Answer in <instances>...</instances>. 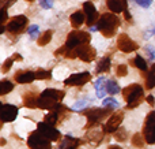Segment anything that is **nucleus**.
Returning a JSON list of instances; mask_svg holds the SVG:
<instances>
[{"instance_id": "nucleus-39", "label": "nucleus", "mask_w": 155, "mask_h": 149, "mask_svg": "<svg viewBox=\"0 0 155 149\" xmlns=\"http://www.w3.org/2000/svg\"><path fill=\"white\" fill-rule=\"evenodd\" d=\"M146 51H147V54H148V56H150V59L154 60V59H155V51H154V49H151V47H148V48H146Z\"/></svg>"}, {"instance_id": "nucleus-1", "label": "nucleus", "mask_w": 155, "mask_h": 149, "mask_svg": "<svg viewBox=\"0 0 155 149\" xmlns=\"http://www.w3.org/2000/svg\"><path fill=\"white\" fill-rule=\"evenodd\" d=\"M120 26V18L116 15L114 12H106L102 14L99 16L98 22H97V30L102 33L106 38H112L113 36L117 33V29Z\"/></svg>"}, {"instance_id": "nucleus-32", "label": "nucleus", "mask_w": 155, "mask_h": 149, "mask_svg": "<svg viewBox=\"0 0 155 149\" xmlns=\"http://www.w3.org/2000/svg\"><path fill=\"white\" fill-rule=\"evenodd\" d=\"M104 107L110 108V109L118 108V101L116 100V99H113V97H107V99H105L104 100Z\"/></svg>"}, {"instance_id": "nucleus-40", "label": "nucleus", "mask_w": 155, "mask_h": 149, "mask_svg": "<svg viewBox=\"0 0 155 149\" xmlns=\"http://www.w3.org/2000/svg\"><path fill=\"white\" fill-rule=\"evenodd\" d=\"M14 2H15V0H2V5H4V7H10L11 4H14Z\"/></svg>"}, {"instance_id": "nucleus-7", "label": "nucleus", "mask_w": 155, "mask_h": 149, "mask_svg": "<svg viewBox=\"0 0 155 149\" xmlns=\"http://www.w3.org/2000/svg\"><path fill=\"white\" fill-rule=\"evenodd\" d=\"M51 140L46 138L40 130H35L30 133L27 138V145L30 149H52Z\"/></svg>"}, {"instance_id": "nucleus-22", "label": "nucleus", "mask_w": 155, "mask_h": 149, "mask_svg": "<svg viewBox=\"0 0 155 149\" xmlns=\"http://www.w3.org/2000/svg\"><path fill=\"white\" fill-rule=\"evenodd\" d=\"M104 133L105 131L94 130V131H91V133H88L86 138H87V141L90 142V144H93V147H97V145L102 141V138H104Z\"/></svg>"}, {"instance_id": "nucleus-25", "label": "nucleus", "mask_w": 155, "mask_h": 149, "mask_svg": "<svg viewBox=\"0 0 155 149\" xmlns=\"http://www.w3.org/2000/svg\"><path fill=\"white\" fill-rule=\"evenodd\" d=\"M105 85H106V92L109 93V95H117V93H120V85L117 84V81H114V79H107L106 82H105Z\"/></svg>"}, {"instance_id": "nucleus-19", "label": "nucleus", "mask_w": 155, "mask_h": 149, "mask_svg": "<svg viewBox=\"0 0 155 149\" xmlns=\"http://www.w3.org/2000/svg\"><path fill=\"white\" fill-rule=\"evenodd\" d=\"M80 141L78 138H74L71 136H65L63 138V141L60 142V145L57 147V149H78Z\"/></svg>"}, {"instance_id": "nucleus-42", "label": "nucleus", "mask_w": 155, "mask_h": 149, "mask_svg": "<svg viewBox=\"0 0 155 149\" xmlns=\"http://www.w3.org/2000/svg\"><path fill=\"white\" fill-rule=\"evenodd\" d=\"M146 34H147V36H146V37H150V34H153V36H155V29H151V30H150V32H147V33H146Z\"/></svg>"}, {"instance_id": "nucleus-8", "label": "nucleus", "mask_w": 155, "mask_h": 149, "mask_svg": "<svg viewBox=\"0 0 155 149\" xmlns=\"http://www.w3.org/2000/svg\"><path fill=\"white\" fill-rule=\"evenodd\" d=\"M29 25V19L27 16L25 15H16V16H12L10 21L5 23V27L7 30L14 36H18L21 34L22 32H25L26 26Z\"/></svg>"}, {"instance_id": "nucleus-15", "label": "nucleus", "mask_w": 155, "mask_h": 149, "mask_svg": "<svg viewBox=\"0 0 155 149\" xmlns=\"http://www.w3.org/2000/svg\"><path fill=\"white\" fill-rule=\"evenodd\" d=\"M16 116H18V107L12 106V104H3L2 111H0V118H2L3 123L12 122Z\"/></svg>"}, {"instance_id": "nucleus-12", "label": "nucleus", "mask_w": 155, "mask_h": 149, "mask_svg": "<svg viewBox=\"0 0 155 149\" xmlns=\"http://www.w3.org/2000/svg\"><path fill=\"white\" fill-rule=\"evenodd\" d=\"M90 79L91 74L88 71H84V73H78L70 75L67 79H64V85H67V86H82V85L87 84Z\"/></svg>"}, {"instance_id": "nucleus-14", "label": "nucleus", "mask_w": 155, "mask_h": 149, "mask_svg": "<svg viewBox=\"0 0 155 149\" xmlns=\"http://www.w3.org/2000/svg\"><path fill=\"white\" fill-rule=\"evenodd\" d=\"M83 11L86 14V23H87V26L97 25V22L99 19V14L97 11L95 5L91 2H86V3H83Z\"/></svg>"}, {"instance_id": "nucleus-31", "label": "nucleus", "mask_w": 155, "mask_h": 149, "mask_svg": "<svg viewBox=\"0 0 155 149\" xmlns=\"http://www.w3.org/2000/svg\"><path fill=\"white\" fill-rule=\"evenodd\" d=\"M35 77L37 79H41V81H46V79L52 78V73L49 70H44V68H40V70L35 71Z\"/></svg>"}, {"instance_id": "nucleus-35", "label": "nucleus", "mask_w": 155, "mask_h": 149, "mask_svg": "<svg viewBox=\"0 0 155 149\" xmlns=\"http://www.w3.org/2000/svg\"><path fill=\"white\" fill-rule=\"evenodd\" d=\"M29 34L31 36V37L40 36V27H38V25H31V26L29 27Z\"/></svg>"}, {"instance_id": "nucleus-5", "label": "nucleus", "mask_w": 155, "mask_h": 149, "mask_svg": "<svg viewBox=\"0 0 155 149\" xmlns=\"http://www.w3.org/2000/svg\"><path fill=\"white\" fill-rule=\"evenodd\" d=\"M63 55H64V57H68V59H76V57H79V59L83 60V62L90 63L95 59L97 51L91 45H88V44H83V45L78 47L75 49L65 51Z\"/></svg>"}, {"instance_id": "nucleus-20", "label": "nucleus", "mask_w": 155, "mask_h": 149, "mask_svg": "<svg viewBox=\"0 0 155 149\" xmlns=\"http://www.w3.org/2000/svg\"><path fill=\"white\" fill-rule=\"evenodd\" d=\"M70 21H71V25H72L75 29H76V27H79V26H82L83 22L86 21V14H84V11L76 10L75 12L71 14Z\"/></svg>"}, {"instance_id": "nucleus-26", "label": "nucleus", "mask_w": 155, "mask_h": 149, "mask_svg": "<svg viewBox=\"0 0 155 149\" xmlns=\"http://www.w3.org/2000/svg\"><path fill=\"white\" fill-rule=\"evenodd\" d=\"M155 88V63L151 66L147 77H146V89H153Z\"/></svg>"}, {"instance_id": "nucleus-33", "label": "nucleus", "mask_w": 155, "mask_h": 149, "mask_svg": "<svg viewBox=\"0 0 155 149\" xmlns=\"http://www.w3.org/2000/svg\"><path fill=\"white\" fill-rule=\"evenodd\" d=\"M114 138L117 140V141H120V142L125 141V140H127V131H125V129L120 127L118 130H116L114 131Z\"/></svg>"}, {"instance_id": "nucleus-16", "label": "nucleus", "mask_w": 155, "mask_h": 149, "mask_svg": "<svg viewBox=\"0 0 155 149\" xmlns=\"http://www.w3.org/2000/svg\"><path fill=\"white\" fill-rule=\"evenodd\" d=\"M106 5L114 14L125 12L128 10V2L127 0H106Z\"/></svg>"}, {"instance_id": "nucleus-30", "label": "nucleus", "mask_w": 155, "mask_h": 149, "mask_svg": "<svg viewBox=\"0 0 155 149\" xmlns=\"http://www.w3.org/2000/svg\"><path fill=\"white\" fill-rule=\"evenodd\" d=\"M144 142H146V140H144L143 134H140V133L134 134V137H132V144L136 148H143L144 147Z\"/></svg>"}, {"instance_id": "nucleus-28", "label": "nucleus", "mask_w": 155, "mask_h": 149, "mask_svg": "<svg viewBox=\"0 0 155 149\" xmlns=\"http://www.w3.org/2000/svg\"><path fill=\"white\" fill-rule=\"evenodd\" d=\"M132 63H134L135 67H137L140 71H143V73H146V71L148 70V67H147V62H146L144 57H142L140 55H136Z\"/></svg>"}, {"instance_id": "nucleus-4", "label": "nucleus", "mask_w": 155, "mask_h": 149, "mask_svg": "<svg viewBox=\"0 0 155 149\" xmlns=\"http://www.w3.org/2000/svg\"><path fill=\"white\" fill-rule=\"evenodd\" d=\"M91 40V36L90 33L87 32H82V30H74L68 34L67 41H65V45L61 49L56 52V55L60 54H64L65 51H71V49H75L78 47L83 45V44H88Z\"/></svg>"}, {"instance_id": "nucleus-43", "label": "nucleus", "mask_w": 155, "mask_h": 149, "mask_svg": "<svg viewBox=\"0 0 155 149\" xmlns=\"http://www.w3.org/2000/svg\"><path fill=\"white\" fill-rule=\"evenodd\" d=\"M107 149H123V148H121L120 145H110V147L107 148Z\"/></svg>"}, {"instance_id": "nucleus-21", "label": "nucleus", "mask_w": 155, "mask_h": 149, "mask_svg": "<svg viewBox=\"0 0 155 149\" xmlns=\"http://www.w3.org/2000/svg\"><path fill=\"white\" fill-rule=\"evenodd\" d=\"M110 64H112V59H110L109 55H106V56H104L101 60L98 62V64H97V74H101V73H106V71L110 70Z\"/></svg>"}, {"instance_id": "nucleus-27", "label": "nucleus", "mask_w": 155, "mask_h": 149, "mask_svg": "<svg viewBox=\"0 0 155 149\" xmlns=\"http://www.w3.org/2000/svg\"><path fill=\"white\" fill-rule=\"evenodd\" d=\"M52 34H53V32H52V30H46V32H44L42 34H40V36H38V40H37L38 45L44 47V45H46V44L51 43Z\"/></svg>"}, {"instance_id": "nucleus-38", "label": "nucleus", "mask_w": 155, "mask_h": 149, "mask_svg": "<svg viewBox=\"0 0 155 149\" xmlns=\"http://www.w3.org/2000/svg\"><path fill=\"white\" fill-rule=\"evenodd\" d=\"M136 3L143 8H148L153 4V0H136Z\"/></svg>"}, {"instance_id": "nucleus-34", "label": "nucleus", "mask_w": 155, "mask_h": 149, "mask_svg": "<svg viewBox=\"0 0 155 149\" xmlns=\"http://www.w3.org/2000/svg\"><path fill=\"white\" fill-rule=\"evenodd\" d=\"M116 73H117L118 77H125L127 74H128V68H127L125 64H120V66H117V70H116Z\"/></svg>"}, {"instance_id": "nucleus-3", "label": "nucleus", "mask_w": 155, "mask_h": 149, "mask_svg": "<svg viewBox=\"0 0 155 149\" xmlns=\"http://www.w3.org/2000/svg\"><path fill=\"white\" fill-rule=\"evenodd\" d=\"M123 97L127 101L128 108H136L144 100V89L139 84L128 85L125 89H123Z\"/></svg>"}, {"instance_id": "nucleus-44", "label": "nucleus", "mask_w": 155, "mask_h": 149, "mask_svg": "<svg viewBox=\"0 0 155 149\" xmlns=\"http://www.w3.org/2000/svg\"><path fill=\"white\" fill-rule=\"evenodd\" d=\"M29 2H31V0H29Z\"/></svg>"}, {"instance_id": "nucleus-18", "label": "nucleus", "mask_w": 155, "mask_h": 149, "mask_svg": "<svg viewBox=\"0 0 155 149\" xmlns=\"http://www.w3.org/2000/svg\"><path fill=\"white\" fill-rule=\"evenodd\" d=\"M38 93H35L34 90H29L27 93L23 95V104L27 108H37L38 107Z\"/></svg>"}, {"instance_id": "nucleus-23", "label": "nucleus", "mask_w": 155, "mask_h": 149, "mask_svg": "<svg viewBox=\"0 0 155 149\" xmlns=\"http://www.w3.org/2000/svg\"><path fill=\"white\" fill-rule=\"evenodd\" d=\"M22 59H23V57H22L19 54H14L11 57H7L2 66V71L3 73H8V70H10L11 66L14 64V62H15V60H22Z\"/></svg>"}, {"instance_id": "nucleus-9", "label": "nucleus", "mask_w": 155, "mask_h": 149, "mask_svg": "<svg viewBox=\"0 0 155 149\" xmlns=\"http://www.w3.org/2000/svg\"><path fill=\"white\" fill-rule=\"evenodd\" d=\"M143 136L147 144H155V112H150L146 116L144 127H143Z\"/></svg>"}, {"instance_id": "nucleus-13", "label": "nucleus", "mask_w": 155, "mask_h": 149, "mask_svg": "<svg viewBox=\"0 0 155 149\" xmlns=\"http://www.w3.org/2000/svg\"><path fill=\"white\" fill-rule=\"evenodd\" d=\"M37 130H40L41 133H42L44 136L46 137V138L51 140V141H59V140L61 138V134H60V131L57 130V129H54V126L46 123L45 120H44V122H41V123H38Z\"/></svg>"}, {"instance_id": "nucleus-2", "label": "nucleus", "mask_w": 155, "mask_h": 149, "mask_svg": "<svg viewBox=\"0 0 155 149\" xmlns=\"http://www.w3.org/2000/svg\"><path fill=\"white\" fill-rule=\"evenodd\" d=\"M64 96H65V93L63 92V90L48 88V89H45L40 95V99H38V108L49 109V111H51V109H53L59 103H61Z\"/></svg>"}, {"instance_id": "nucleus-6", "label": "nucleus", "mask_w": 155, "mask_h": 149, "mask_svg": "<svg viewBox=\"0 0 155 149\" xmlns=\"http://www.w3.org/2000/svg\"><path fill=\"white\" fill-rule=\"evenodd\" d=\"M110 111H112V109L106 108V107H104V108L83 109L82 114L86 115V118H87V125H86V129H91L93 126L98 125L101 120H104L106 116H109Z\"/></svg>"}, {"instance_id": "nucleus-24", "label": "nucleus", "mask_w": 155, "mask_h": 149, "mask_svg": "<svg viewBox=\"0 0 155 149\" xmlns=\"http://www.w3.org/2000/svg\"><path fill=\"white\" fill-rule=\"evenodd\" d=\"M95 93H97V97H104L105 93H106V85H105V78L99 77L98 79L95 81Z\"/></svg>"}, {"instance_id": "nucleus-37", "label": "nucleus", "mask_w": 155, "mask_h": 149, "mask_svg": "<svg viewBox=\"0 0 155 149\" xmlns=\"http://www.w3.org/2000/svg\"><path fill=\"white\" fill-rule=\"evenodd\" d=\"M87 103H88L87 100H79V101H76V103L74 104L72 108L74 109H82V108H84V107L87 106Z\"/></svg>"}, {"instance_id": "nucleus-17", "label": "nucleus", "mask_w": 155, "mask_h": 149, "mask_svg": "<svg viewBox=\"0 0 155 149\" xmlns=\"http://www.w3.org/2000/svg\"><path fill=\"white\" fill-rule=\"evenodd\" d=\"M14 79H15L18 84H30V82H33L34 79H37V77H35V71L33 73V71H18V73L15 74V77H14Z\"/></svg>"}, {"instance_id": "nucleus-29", "label": "nucleus", "mask_w": 155, "mask_h": 149, "mask_svg": "<svg viewBox=\"0 0 155 149\" xmlns=\"http://www.w3.org/2000/svg\"><path fill=\"white\" fill-rule=\"evenodd\" d=\"M12 89H14V84L11 81H8V79H3V81L0 82V95L2 96L10 93Z\"/></svg>"}, {"instance_id": "nucleus-41", "label": "nucleus", "mask_w": 155, "mask_h": 149, "mask_svg": "<svg viewBox=\"0 0 155 149\" xmlns=\"http://www.w3.org/2000/svg\"><path fill=\"white\" fill-rule=\"evenodd\" d=\"M146 100H147V103L150 104V106H154V104H155V99H154V96H153V95L147 96V99H146Z\"/></svg>"}, {"instance_id": "nucleus-11", "label": "nucleus", "mask_w": 155, "mask_h": 149, "mask_svg": "<svg viewBox=\"0 0 155 149\" xmlns=\"http://www.w3.org/2000/svg\"><path fill=\"white\" fill-rule=\"evenodd\" d=\"M123 120H124V112L121 109L120 111H116L106 120V123L104 126V131L105 133H114L116 130L120 129V125L123 123Z\"/></svg>"}, {"instance_id": "nucleus-10", "label": "nucleus", "mask_w": 155, "mask_h": 149, "mask_svg": "<svg viewBox=\"0 0 155 149\" xmlns=\"http://www.w3.org/2000/svg\"><path fill=\"white\" fill-rule=\"evenodd\" d=\"M117 47H118V49H120V51L125 52V54L135 52V51H137V48H139V45H137V44L135 43V41L132 40L128 34H125V33L118 34V37H117Z\"/></svg>"}, {"instance_id": "nucleus-36", "label": "nucleus", "mask_w": 155, "mask_h": 149, "mask_svg": "<svg viewBox=\"0 0 155 149\" xmlns=\"http://www.w3.org/2000/svg\"><path fill=\"white\" fill-rule=\"evenodd\" d=\"M40 5L44 10H51L53 7V0H40Z\"/></svg>"}]
</instances>
